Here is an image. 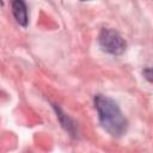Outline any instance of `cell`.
I'll use <instances>...</instances> for the list:
<instances>
[{"instance_id": "1", "label": "cell", "mask_w": 153, "mask_h": 153, "mask_svg": "<svg viewBox=\"0 0 153 153\" xmlns=\"http://www.w3.org/2000/svg\"><path fill=\"white\" fill-rule=\"evenodd\" d=\"M94 108L102 127L112 136H121L127 130V120L124 118L117 103L111 98L97 94L94 97Z\"/></svg>"}, {"instance_id": "2", "label": "cell", "mask_w": 153, "mask_h": 153, "mask_svg": "<svg viewBox=\"0 0 153 153\" xmlns=\"http://www.w3.org/2000/svg\"><path fill=\"white\" fill-rule=\"evenodd\" d=\"M98 42L104 51L112 55H121L127 47L126 41L122 38V36L115 30L108 27L102 29L98 36Z\"/></svg>"}, {"instance_id": "3", "label": "cell", "mask_w": 153, "mask_h": 153, "mask_svg": "<svg viewBox=\"0 0 153 153\" xmlns=\"http://www.w3.org/2000/svg\"><path fill=\"white\" fill-rule=\"evenodd\" d=\"M11 7H12V13L17 20L18 24L22 26L27 25V8L25 0H10Z\"/></svg>"}, {"instance_id": "4", "label": "cell", "mask_w": 153, "mask_h": 153, "mask_svg": "<svg viewBox=\"0 0 153 153\" xmlns=\"http://www.w3.org/2000/svg\"><path fill=\"white\" fill-rule=\"evenodd\" d=\"M55 110H56L57 117L60 118V122H61L62 127H63L67 131H69L72 135H74V133H75V124H74V122H73L66 114H63L60 108H56V106H55Z\"/></svg>"}, {"instance_id": "5", "label": "cell", "mask_w": 153, "mask_h": 153, "mask_svg": "<svg viewBox=\"0 0 153 153\" xmlns=\"http://www.w3.org/2000/svg\"><path fill=\"white\" fill-rule=\"evenodd\" d=\"M143 75L148 81L153 82V68H146L143 71Z\"/></svg>"}, {"instance_id": "6", "label": "cell", "mask_w": 153, "mask_h": 153, "mask_svg": "<svg viewBox=\"0 0 153 153\" xmlns=\"http://www.w3.org/2000/svg\"><path fill=\"white\" fill-rule=\"evenodd\" d=\"M81 1H88V0H81Z\"/></svg>"}]
</instances>
